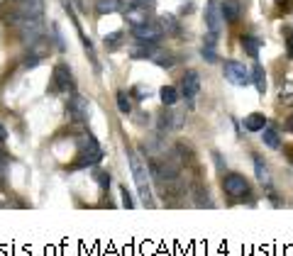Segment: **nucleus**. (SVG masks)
Instances as JSON below:
<instances>
[{"mask_svg": "<svg viewBox=\"0 0 293 256\" xmlns=\"http://www.w3.org/2000/svg\"><path fill=\"white\" fill-rule=\"evenodd\" d=\"M223 8H220V3L217 0H208V8H205V24H208V37H215L217 39V34L223 30Z\"/></svg>", "mask_w": 293, "mask_h": 256, "instance_id": "nucleus-4", "label": "nucleus"}, {"mask_svg": "<svg viewBox=\"0 0 293 256\" xmlns=\"http://www.w3.org/2000/svg\"><path fill=\"white\" fill-rule=\"evenodd\" d=\"M279 98H281V103H286V105H291V103H293V83H291V81L281 86V90H279Z\"/></svg>", "mask_w": 293, "mask_h": 256, "instance_id": "nucleus-22", "label": "nucleus"}, {"mask_svg": "<svg viewBox=\"0 0 293 256\" xmlns=\"http://www.w3.org/2000/svg\"><path fill=\"white\" fill-rule=\"evenodd\" d=\"M198 90H201V78L196 71H186V76L181 78V95L186 98V100H193L196 95H198Z\"/></svg>", "mask_w": 293, "mask_h": 256, "instance_id": "nucleus-8", "label": "nucleus"}, {"mask_svg": "<svg viewBox=\"0 0 293 256\" xmlns=\"http://www.w3.org/2000/svg\"><path fill=\"white\" fill-rule=\"evenodd\" d=\"M223 188H225L227 195H235V198H239V195H247L249 193V183L245 176H239V173H232V176H227L225 181H223Z\"/></svg>", "mask_w": 293, "mask_h": 256, "instance_id": "nucleus-7", "label": "nucleus"}, {"mask_svg": "<svg viewBox=\"0 0 293 256\" xmlns=\"http://www.w3.org/2000/svg\"><path fill=\"white\" fill-rule=\"evenodd\" d=\"M132 34H135L137 42H146V44H154L159 37H161V27L154 22H144V24H137L132 27Z\"/></svg>", "mask_w": 293, "mask_h": 256, "instance_id": "nucleus-6", "label": "nucleus"}, {"mask_svg": "<svg viewBox=\"0 0 293 256\" xmlns=\"http://www.w3.org/2000/svg\"><path fill=\"white\" fill-rule=\"evenodd\" d=\"M288 130H291V132H293V115H291V117H288Z\"/></svg>", "mask_w": 293, "mask_h": 256, "instance_id": "nucleus-32", "label": "nucleus"}, {"mask_svg": "<svg viewBox=\"0 0 293 256\" xmlns=\"http://www.w3.org/2000/svg\"><path fill=\"white\" fill-rule=\"evenodd\" d=\"M71 86H74V81H71V71H68V66L59 64V66L54 68V90L66 93V90H71Z\"/></svg>", "mask_w": 293, "mask_h": 256, "instance_id": "nucleus-10", "label": "nucleus"}, {"mask_svg": "<svg viewBox=\"0 0 293 256\" xmlns=\"http://www.w3.org/2000/svg\"><path fill=\"white\" fill-rule=\"evenodd\" d=\"M286 42H288V56L293 59V32L291 30H286Z\"/></svg>", "mask_w": 293, "mask_h": 256, "instance_id": "nucleus-28", "label": "nucleus"}, {"mask_svg": "<svg viewBox=\"0 0 293 256\" xmlns=\"http://www.w3.org/2000/svg\"><path fill=\"white\" fill-rule=\"evenodd\" d=\"M3 168H5V159H3V154H0V173H3Z\"/></svg>", "mask_w": 293, "mask_h": 256, "instance_id": "nucleus-31", "label": "nucleus"}, {"mask_svg": "<svg viewBox=\"0 0 293 256\" xmlns=\"http://www.w3.org/2000/svg\"><path fill=\"white\" fill-rule=\"evenodd\" d=\"M152 59H154V61H157L159 66H164V68H169V66H174V59H171V54H154L152 56Z\"/></svg>", "mask_w": 293, "mask_h": 256, "instance_id": "nucleus-25", "label": "nucleus"}, {"mask_svg": "<svg viewBox=\"0 0 293 256\" xmlns=\"http://www.w3.org/2000/svg\"><path fill=\"white\" fill-rule=\"evenodd\" d=\"M17 3H22V0H17Z\"/></svg>", "mask_w": 293, "mask_h": 256, "instance_id": "nucleus-33", "label": "nucleus"}, {"mask_svg": "<svg viewBox=\"0 0 293 256\" xmlns=\"http://www.w3.org/2000/svg\"><path fill=\"white\" fill-rule=\"evenodd\" d=\"M220 8H223V17L227 22H237V17H239V3L237 0H225Z\"/></svg>", "mask_w": 293, "mask_h": 256, "instance_id": "nucleus-14", "label": "nucleus"}, {"mask_svg": "<svg viewBox=\"0 0 293 256\" xmlns=\"http://www.w3.org/2000/svg\"><path fill=\"white\" fill-rule=\"evenodd\" d=\"M159 95H161V103L164 105H176V100H179V90L174 88V86H164V88L159 90Z\"/></svg>", "mask_w": 293, "mask_h": 256, "instance_id": "nucleus-18", "label": "nucleus"}, {"mask_svg": "<svg viewBox=\"0 0 293 256\" xmlns=\"http://www.w3.org/2000/svg\"><path fill=\"white\" fill-rule=\"evenodd\" d=\"M68 115L76 120V122H83L88 117V100L83 95H74L71 103H68Z\"/></svg>", "mask_w": 293, "mask_h": 256, "instance_id": "nucleus-9", "label": "nucleus"}, {"mask_svg": "<svg viewBox=\"0 0 293 256\" xmlns=\"http://www.w3.org/2000/svg\"><path fill=\"white\" fill-rule=\"evenodd\" d=\"M5 137H8V134H5V127H3V124H0V142H3V139H5Z\"/></svg>", "mask_w": 293, "mask_h": 256, "instance_id": "nucleus-30", "label": "nucleus"}, {"mask_svg": "<svg viewBox=\"0 0 293 256\" xmlns=\"http://www.w3.org/2000/svg\"><path fill=\"white\" fill-rule=\"evenodd\" d=\"M254 168H257V178H259L261 183H269V171H266V166L261 164L259 156H254Z\"/></svg>", "mask_w": 293, "mask_h": 256, "instance_id": "nucleus-23", "label": "nucleus"}, {"mask_svg": "<svg viewBox=\"0 0 293 256\" xmlns=\"http://www.w3.org/2000/svg\"><path fill=\"white\" fill-rule=\"evenodd\" d=\"M117 108H120V112L123 115H130L132 112V103H130V98H127V93H117Z\"/></svg>", "mask_w": 293, "mask_h": 256, "instance_id": "nucleus-21", "label": "nucleus"}, {"mask_svg": "<svg viewBox=\"0 0 293 256\" xmlns=\"http://www.w3.org/2000/svg\"><path fill=\"white\" fill-rule=\"evenodd\" d=\"M103 159V151L98 142L86 134V137H81L79 139V159H76V166H93V164H98Z\"/></svg>", "mask_w": 293, "mask_h": 256, "instance_id": "nucleus-2", "label": "nucleus"}, {"mask_svg": "<svg viewBox=\"0 0 293 256\" xmlns=\"http://www.w3.org/2000/svg\"><path fill=\"white\" fill-rule=\"evenodd\" d=\"M123 195H125V198H123V202H125V205H127V208H132V198H130V193H127V190H123Z\"/></svg>", "mask_w": 293, "mask_h": 256, "instance_id": "nucleus-29", "label": "nucleus"}, {"mask_svg": "<svg viewBox=\"0 0 293 256\" xmlns=\"http://www.w3.org/2000/svg\"><path fill=\"white\" fill-rule=\"evenodd\" d=\"M261 134H264L261 139H264V144H266V146H271V149H279V146H281V139H279V134H276L274 127H264Z\"/></svg>", "mask_w": 293, "mask_h": 256, "instance_id": "nucleus-17", "label": "nucleus"}, {"mask_svg": "<svg viewBox=\"0 0 293 256\" xmlns=\"http://www.w3.org/2000/svg\"><path fill=\"white\" fill-rule=\"evenodd\" d=\"M252 83L257 86L259 93L266 90V73H264V68H261V66H254V71H252Z\"/></svg>", "mask_w": 293, "mask_h": 256, "instance_id": "nucleus-20", "label": "nucleus"}, {"mask_svg": "<svg viewBox=\"0 0 293 256\" xmlns=\"http://www.w3.org/2000/svg\"><path fill=\"white\" fill-rule=\"evenodd\" d=\"M203 56L208 59V61H215L217 56H215V44H205L203 46Z\"/></svg>", "mask_w": 293, "mask_h": 256, "instance_id": "nucleus-27", "label": "nucleus"}, {"mask_svg": "<svg viewBox=\"0 0 293 256\" xmlns=\"http://www.w3.org/2000/svg\"><path fill=\"white\" fill-rule=\"evenodd\" d=\"M44 12V0H22L17 17H42Z\"/></svg>", "mask_w": 293, "mask_h": 256, "instance_id": "nucleus-11", "label": "nucleus"}, {"mask_svg": "<svg viewBox=\"0 0 293 256\" xmlns=\"http://www.w3.org/2000/svg\"><path fill=\"white\" fill-rule=\"evenodd\" d=\"M15 22L20 27V37H22L25 44H34L37 39H42V34H44L42 17H17Z\"/></svg>", "mask_w": 293, "mask_h": 256, "instance_id": "nucleus-3", "label": "nucleus"}, {"mask_svg": "<svg viewBox=\"0 0 293 256\" xmlns=\"http://www.w3.org/2000/svg\"><path fill=\"white\" fill-rule=\"evenodd\" d=\"M225 78L230 83H235V86H247V83H252L249 71L245 68V64H239V61H227L225 64Z\"/></svg>", "mask_w": 293, "mask_h": 256, "instance_id": "nucleus-5", "label": "nucleus"}, {"mask_svg": "<svg viewBox=\"0 0 293 256\" xmlns=\"http://www.w3.org/2000/svg\"><path fill=\"white\" fill-rule=\"evenodd\" d=\"M264 127H266V117L261 112H252L245 117V130H249V132H261Z\"/></svg>", "mask_w": 293, "mask_h": 256, "instance_id": "nucleus-13", "label": "nucleus"}, {"mask_svg": "<svg viewBox=\"0 0 293 256\" xmlns=\"http://www.w3.org/2000/svg\"><path fill=\"white\" fill-rule=\"evenodd\" d=\"M120 39H123V34H120V32L105 34V46H110V49H115V46L120 44Z\"/></svg>", "mask_w": 293, "mask_h": 256, "instance_id": "nucleus-26", "label": "nucleus"}, {"mask_svg": "<svg viewBox=\"0 0 293 256\" xmlns=\"http://www.w3.org/2000/svg\"><path fill=\"white\" fill-rule=\"evenodd\" d=\"M146 8H149V5H139V3H135V5L127 8V20H130L132 27L149 22V20H146Z\"/></svg>", "mask_w": 293, "mask_h": 256, "instance_id": "nucleus-12", "label": "nucleus"}, {"mask_svg": "<svg viewBox=\"0 0 293 256\" xmlns=\"http://www.w3.org/2000/svg\"><path fill=\"white\" fill-rule=\"evenodd\" d=\"M130 54H132V59H152V56L157 54V49L152 44H146V42H142V46H135Z\"/></svg>", "mask_w": 293, "mask_h": 256, "instance_id": "nucleus-19", "label": "nucleus"}, {"mask_svg": "<svg viewBox=\"0 0 293 256\" xmlns=\"http://www.w3.org/2000/svg\"><path fill=\"white\" fill-rule=\"evenodd\" d=\"M259 46H261V42L257 39V37H242V49H245L252 59L259 56Z\"/></svg>", "mask_w": 293, "mask_h": 256, "instance_id": "nucleus-16", "label": "nucleus"}, {"mask_svg": "<svg viewBox=\"0 0 293 256\" xmlns=\"http://www.w3.org/2000/svg\"><path fill=\"white\" fill-rule=\"evenodd\" d=\"M159 27H161V32H176V20H174L171 15H164Z\"/></svg>", "mask_w": 293, "mask_h": 256, "instance_id": "nucleus-24", "label": "nucleus"}, {"mask_svg": "<svg viewBox=\"0 0 293 256\" xmlns=\"http://www.w3.org/2000/svg\"><path fill=\"white\" fill-rule=\"evenodd\" d=\"M120 8H123V5H120V0H98V3H95L98 15H110V12H117Z\"/></svg>", "mask_w": 293, "mask_h": 256, "instance_id": "nucleus-15", "label": "nucleus"}, {"mask_svg": "<svg viewBox=\"0 0 293 256\" xmlns=\"http://www.w3.org/2000/svg\"><path fill=\"white\" fill-rule=\"evenodd\" d=\"M130 168H132V176H135V183H137V188H139V195H142L144 205H154L152 188H149V171H146V166L139 161V156L135 151H130Z\"/></svg>", "mask_w": 293, "mask_h": 256, "instance_id": "nucleus-1", "label": "nucleus"}]
</instances>
